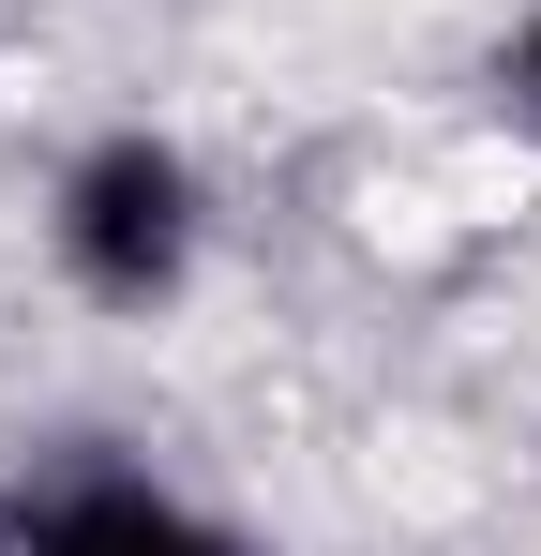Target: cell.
<instances>
[{
  "instance_id": "obj_2",
  "label": "cell",
  "mask_w": 541,
  "mask_h": 556,
  "mask_svg": "<svg viewBox=\"0 0 541 556\" xmlns=\"http://www.w3.org/2000/svg\"><path fill=\"white\" fill-rule=\"evenodd\" d=\"M0 556H270V542H241L226 511H196L136 466H30L0 496Z\"/></svg>"
},
{
  "instance_id": "obj_1",
  "label": "cell",
  "mask_w": 541,
  "mask_h": 556,
  "mask_svg": "<svg viewBox=\"0 0 541 556\" xmlns=\"http://www.w3.org/2000/svg\"><path fill=\"white\" fill-rule=\"evenodd\" d=\"M196 241H211V181H196V151L151 136V121L90 136L76 166H61V195H46V256H61V286L105 301V316L180 301V286H196Z\"/></svg>"
},
{
  "instance_id": "obj_3",
  "label": "cell",
  "mask_w": 541,
  "mask_h": 556,
  "mask_svg": "<svg viewBox=\"0 0 541 556\" xmlns=\"http://www.w3.org/2000/svg\"><path fill=\"white\" fill-rule=\"evenodd\" d=\"M496 105H512V121L541 136V0L512 15V30H496Z\"/></svg>"
}]
</instances>
